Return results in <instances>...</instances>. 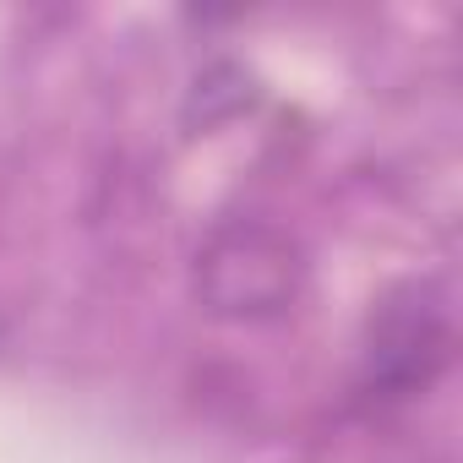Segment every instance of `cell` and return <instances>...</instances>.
Returning <instances> with one entry per match:
<instances>
[{"label":"cell","instance_id":"obj_1","mask_svg":"<svg viewBox=\"0 0 463 463\" xmlns=\"http://www.w3.org/2000/svg\"><path fill=\"white\" fill-rule=\"evenodd\" d=\"M196 289L207 311L235 317V322H268L295 311L306 289L300 246L268 223H235L213 235V246L196 257Z\"/></svg>","mask_w":463,"mask_h":463},{"label":"cell","instance_id":"obj_2","mask_svg":"<svg viewBox=\"0 0 463 463\" xmlns=\"http://www.w3.org/2000/svg\"><path fill=\"white\" fill-rule=\"evenodd\" d=\"M452 354V311L430 284H409L382 306L365 344V382L387 398H403L414 387H430L436 371Z\"/></svg>","mask_w":463,"mask_h":463}]
</instances>
